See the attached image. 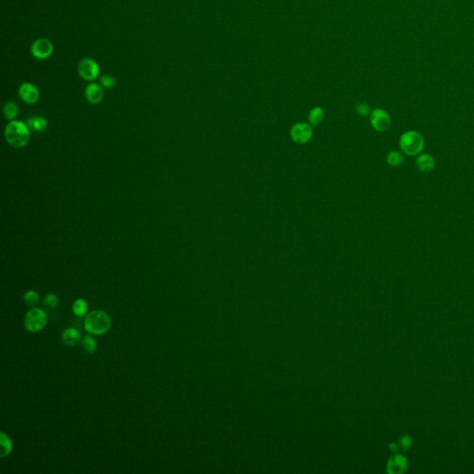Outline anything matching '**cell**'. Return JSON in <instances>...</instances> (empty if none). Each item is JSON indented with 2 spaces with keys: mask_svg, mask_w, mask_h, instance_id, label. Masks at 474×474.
I'll return each mask as SVG.
<instances>
[{
  "mask_svg": "<svg viewBox=\"0 0 474 474\" xmlns=\"http://www.w3.org/2000/svg\"><path fill=\"white\" fill-rule=\"evenodd\" d=\"M5 139L12 148H22L30 141V128L28 125L18 120L11 121L5 127Z\"/></svg>",
  "mask_w": 474,
  "mask_h": 474,
  "instance_id": "obj_1",
  "label": "cell"
},
{
  "mask_svg": "<svg viewBox=\"0 0 474 474\" xmlns=\"http://www.w3.org/2000/svg\"><path fill=\"white\" fill-rule=\"evenodd\" d=\"M84 329L86 332L95 335L104 334L109 330L111 320L103 310H93L84 319Z\"/></svg>",
  "mask_w": 474,
  "mask_h": 474,
  "instance_id": "obj_2",
  "label": "cell"
},
{
  "mask_svg": "<svg viewBox=\"0 0 474 474\" xmlns=\"http://www.w3.org/2000/svg\"><path fill=\"white\" fill-rule=\"evenodd\" d=\"M399 145L405 154L415 156L420 154L424 148V139L420 133L416 131H408L400 137Z\"/></svg>",
  "mask_w": 474,
  "mask_h": 474,
  "instance_id": "obj_3",
  "label": "cell"
},
{
  "mask_svg": "<svg viewBox=\"0 0 474 474\" xmlns=\"http://www.w3.org/2000/svg\"><path fill=\"white\" fill-rule=\"evenodd\" d=\"M48 322V314L42 308L30 309L24 317L25 329L30 332H37L45 328Z\"/></svg>",
  "mask_w": 474,
  "mask_h": 474,
  "instance_id": "obj_4",
  "label": "cell"
},
{
  "mask_svg": "<svg viewBox=\"0 0 474 474\" xmlns=\"http://www.w3.org/2000/svg\"><path fill=\"white\" fill-rule=\"evenodd\" d=\"M78 73L85 81H94L99 74V66L94 59L85 58L78 64Z\"/></svg>",
  "mask_w": 474,
  "mask_h": 474,
  "instance_id": "obj_5",
  "label": "cell"
},
{
  "mask_svg": "<svg viewBox=\"0 0 474 474\" xmlns=\"http://www.w3.org/2000/svg\"><path fill=\"white\" fill-rule=\"evenodd\" d=\"M53 45L48 39L39 38L33 43L31 53L37 59H48L53 53Z\"/></svg>",
  "mask_w": 474,
  "mask_h": 474,
  "instance_id": "obj_6",
  "label": "cell"
},
{
  "mask_svg": "<svg viewBox=\"0 0 474 474\" xmlns=\"http://www.w3.org/2000/svg\"><path fill=\"white\" fill-rule=\"evenodd\" d=\"M371 124L374 130L377 132H385L391 125V118L389 114L384 109L376 108L371 114Z\"/></svg>",
  "mask_w": 474,
  "mask_h": 474,
  "instance_id": "obj_7",
  "label": "cell"
},
{
  "mask_svg": "<svg viewBox=\"0 0 474 474\" xmlns=\"http://www.w3.org/2000/svg\"><path fill=\"white\" fill-rule=\"evenodd\" d=\"M290 137L294 142L305 144L312 137V129L308 124L298 123L291 128Z\"/></svg>",
  "mask_w": 474,
  "mask_h": 474,
  "instance_id": "obj_8",
  "label": "cell"
},
{
  "mask_svg": "<svg viewBox=\"0 0 474 474\" xmlns=\"http://www.w3.org/2000/svg\"><path fill=\"white\" fill-rule=\"evenodd\" d=\"M19 95L26 104H36L39 100V90L35 84L24 83L19 88Z\"/></svg>",
  "mask_w": 474,
  "mask_h": 474,
  "instance_id": "obj_9",
  "label": "cell"
},
{
  "mask_svg": "<svg viewBox=\"0 0 474 474\" xmlns=\"http://www.w3.org/2000/svg\"><path fill=\"white\" fill-rule=\"evenodd\" d=\"M84 95H85L86 100L88 101L90 104H93V105L98 104L104 97L103 87L98 83H89L84 91Z\"/></svg>",
  "mask_w": 474,
  "mask_h": 474,
  "instance_id": "obj_10",
  "label": "cell"
},
{
  "mask_svg": "<svg viewBox=\"0 0 474 474\" xmlns=\"http://www.w3.org/2000/svg\"><path fill=\"white\" fill-rule=\"evenodd\" d=\"M416 166L422 172H429L433 171L435 166V160L433 156L430 154H421L416 160Z\"/></svg>",
  "mask_w": 474,
  "mask_h": 474,
  "instance_id": "obj_11",
  "label": "cell"
},
{
  "mask_svg": "<svg viewBox=\"0 0 474 474\" xmlns=\"http://www.w3.org/2000/svg\"><path fill=\"white\" fill-rule=\"evenodd\" d=\"M61 338L64 344L69 346H73L81 341V334L75 328H67L61 334Z\"/></svg>",
  "mask_w": 474,
  "mask_h": 474,
  "instance_id": "obj_12",
  "label": "cell"
},
{
  "mask_svg": "<svg viewBox=\"0 0 474 474\" xmlns=\"http://www.w3.org/2000/svg\"><path fill=\"white\" fill-rule=\"evenodd\" d=\"M26 125H28L30 130L35 131L37 133L44 132L48 128V121L47 118L41 117V116H36V117H31L27 118Z\"/></svg>",
  "mask_w": 474,
  "mask_h": 474,
  "instance_id": "obj_13",
  "label": "cell"
},
{
  "mask_svg": "<svg viewBox=\"0 0 474 474\" xmlns=\"http://www.w3.org/2000/svg\"><path fill=\"white\" fill-rule=\"evenodd\" d=\"M19 114L18 105L14 101H7L4 106V115L5 118L9 121H14L17 118Z\"/></svg>",
  "mask_w": 474,
  "mask_h": 474,
  "instance_id": "obj_14",
  "label": "cell"
},
{
  "mask_svg": "<svg viewBox=\"0 0 474 474\" xmlns=\"http://www.w3.org/2000/svg\"><path fill=\"white\" fill-rule=\"evenodd\" d=\"M407 468V461L403 456H397L392 458L389 463V468L392 472H402Z\"/></svg>",
  "mask_w": 474,
  "mask_h": 474,
  "instance_id": "obj_15",
  "label": "cell"
},
{
  "mask_svg": "<svg viewBox=\"0 0 474 474\" xmlns=\"http://www.w3.org/2000/svg\"><path fill=\"white\" fill-rule=\"evenodd\" d=\"M87 310H88V304L84 299H82V298H79L77 300H75L73 303V305H72V312H73V314L77 316L79 318L83 317L84 315L86 314Z\"/></svg>",
  "mask_w": 474,
  "mask_h": 474,
  "instance_id": "obj_16",
  "label": "cell"
},
{
  "mask_svg": "<svg viewBox=\"0 0 474 474\" xmlns=\"http://www.w3.org/2000/svg\"><path fill=\"white\" fill-rule=\"evenodd\" d=\"M387 163L392 167H397L400 165L404 161V156L399 151H391L386 157Z\"/></svg>",
  "mask_w": 474,
  "mask_h": 474,
  "instance_id": "obj_17",
  "label": "cell"
},
{
  "mask_svg": "<svg viewBox=\"0 0 474 474\" xmlns=\"http://www.w3.org/2000/svg\"><path fill=\"white\" fill-rule=\"evenodd\" d=\"M1 447H2V450H1L2 457L10 455V453L12 452V447H13L12 440L8 435H6V433H1Z\"/></svg>",
  "mask_w": 474,
  "mask_h": 474,
  "instance_id": "obj_18",
  "label": "cell"
},
{
  "mask_svg": "<svg viewBox=\"0 0 474 474\" xmlns=\"http://www.w3.org/2000/svg\"><path fill=\"white\" fill-rule=\"evenodd\" d=\"M323 118V110L320 107H314L308 114V121L310 125H318Z\"/></svg>",
  "mask_w": 474,
  "mask_h": 474,
  "instance_id": "obj_19",
  "label": "cell"
},
{
  "mask_svg": "<svg viewBox=\"0 0 474 474\" xmlns=\"http://www.w3.org/2000/svg\"><path fill=\"white\" fill-rule=\"evenodd\" d=\"M82 345H83V350L88 354L94 353L96 350V347H97V344H96L95 339L92 337L91 335H85L83 337V341H82Z\"/></svg>",
  "mask_w": 474,
  "mask_h": 474,
  "instance_id": "obj_20",
  "label": "cell"
},
{
  "mask_svg": "<svg viewBox=\"0 0 474 474\" xmlns=\"http://www.w3.org/2000/svg\"><path fill=\"white\" fill-rule=\"evenodd\" d=\"M24 301L27 303V305L34 306L40 300V295L35 290L27 291L24 294Z\"/></svg>",
  "mask_w": 474,
  "mask_h": 474,
  "instance_id": "obj_21",
  "label": "cell"
},
{
  "mask_svg": "<svg viewBox=\"0 0 474 474\" xmlns=\"http://www.w3.org/2000/svg\"><path fill=\"white\" fill-rule=\"evenodd\" d=\"M99 82L103 88L111 89L116 84V79L111 74H104L101 76Z\"/></svg>",
  "mask_w": 474,
  "mask_h": 474,
  "instance_id": "obj_22",
  "label": "cell"
},
{
  "mask_svg": "<svg viewBox=\"0 0 474 474\" xmlns=\"http://www.w3.org/2000/svg\"><path fill=\"white\" fill-rule=\"evenodd\" d=\"M44 304L48 308H57V306L59 304V298L55 294H48L44 298Z\"/></svg>",
  "mask_w": 474,
  "mask_h": 474,
  "instance_id": "obj_23",
  "label": "cell"
},
{
  "mask_svg": "<svg viewBox=\"0 0 474 474\" xmlns=\"http://www.w3.org/2000/svg\"><path fill=\"white\" fill-rule=\"evenodd\" d=\"M356 109H357V112L359 113L360 115H362V116H366L370 112V107L365 103L359 104L356 107Z\"/></svg>",
  "mask_w": 474,
  "mask_h": 474,
  "instance_id": "obj_24",
  "label": "cell"
}]
</instances>
